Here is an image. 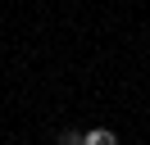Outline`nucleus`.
<instances>
[{"instance_id":"1","label":"nucleus","mask_w":150,"mask_h":145,"mask_svg":"<svg viewBox=\"0 0 150 145\" xmlns=\"http://www.w3.org/2000/svg\"><path fill=\"white\" fill-rule=\"evenodd\" d=\"M82 145H118V136L109 127H91V132H82Z\"/></svg>"},{"instance_id":"2","label":"nucleus","mask_w":150,"mask_h":145,"mask_svg":"<svg viewBox=\"0 0 150 145\" xmlns=\"http://www.w3.org/2000/svg\"><path fill=\"white\" fill-rule=\"evenodd\" d=\"M59 145H82V132H73V127H68V132H59Z\"/></svg>"}]
</instances>
